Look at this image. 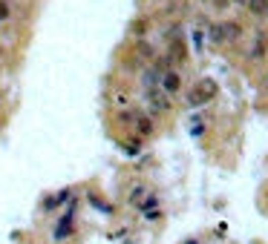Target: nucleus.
I'll list each match as a JSON object with an SVG mask.
<instances>
[{
	"label": "nucleus",
	"instance_id": "1",
	"mask_svg": "<svg viewBox=\"0 0 268 244\" xmlns=\"http://www.w3.org/2000/svg\"><path fill=\"white\" fill-rule=\"evenodd\" d=\"M216 92H219V89H216V80L202 78L196 87L188 92V104H190V106H202V104H208V101H214Z\"/></svg>",
	"mask_w": 268,
	"mask_h": 244
},
{
	"label": "nucleus",
	"instance_id": "2",
	"mask_svg": "<svg viewBox=\"0 0 268 244\" xmlns=\"http://www.w3.org/2000/svg\"><path fill=\"white\" fill-rule=\"evenodd\" d=\"M147 104H150L153 112H168L170 106H173L170 104V95L161 87H150L147 89Z\"/></svg>",
	"mask_w": 268,
	"mask_h": 244
},
{
	"label": "nucleus",
	"instance_id": "3",
	"mask_svg": "<svg viewBox=\"0 0 268 244\" xmlns=\"http://www.w3.org/2000/svg\"><path fill=\"white\" fill-rule=\"evenodd\" d=\"M159 87L168 92V95H176V92H182V75H179L176 69H164L159 78Z\"/></svg>",
	"mask_w": 268,
	"mask_h": 244
},
{
	"label": "nucleus",
	"instance_id": "4",
	"mask_svg": "<svg viewBox=\"0 0 268 244\" xmlns=\"http://www.w3.org/2000/svg\"><path fill=\"white\" fill-rule=\"evenodd\" d=\"M265 52H268V40H265V35H262V32H257V35H254V40H251V46H248V61L259 63L262 58H265Z\"/></svg>",
	"mask_w": 268,
	"mask_h": 244
},
{
	"label": "nucleus",
	"instance_id": "5",
	"mask_svg": "<svg viewBox=\"0 0 268 244\" xmlns=\"http://www.w3.org/2000/svg\"><path fill=\"white\" fill-rule=\"evenodd\" d=\"M222 29H225V44H237L242 35H245V29H242L240 20H222Z\"/></svg>",
	"mask_w": 268,
	"mask_h": 244
},
{
	"label": "nucleus",
	"instance_id": "6",
	"mask_svg": "<svg viewBox=\"0 0 268 244\" xmlns=\"http://www.w3.org/2000/svg\"><path fill=\"white\" fill-rule=\"evenodd\" d=\"M245 12L254 18H268V0H245Z\"/></svg>",
	"mask_w": 268,
	"mask_h": 244
},
{
	"label": "nucleus",
	"instance_id": "7",
	"mask_svg": "<svg viewBox=\"0 0 268 244\" xmlns=\"http://www.w3.org/2000/svg\"><path fill=\"white\" fill-rule=\"evenodd\" d=\"M208 40H211L214 46H222V44H225V29H222V20H219V23H211V26H208Z\"/></svg>",
	"mask_w": 268,
	"mask_h": 244
},
{
	"label": "nucleus",
	"instance_id": "8",
	"mask_svg": "<svg viewBox=\"0 0 268 244\" xmlns=\"http://www.w3.org/2000/svg\"><path fill=\"white\" fill-rule=\"evenodd\" d=\"M136 130H139V135L142 138H147V135H153V118H147V115H136Z\"/></svg>",
	"mask_w": 268,
	"mask_h": 244
},
{
	"label": "nucleus",
	"instance_id": "9",
	"mask_svg": "<svg viewBox=\"0 0 268 244\" xmlns=\"http://www.w3.org/2000/svg\"><path fill=\"white\" fill-rule=\"evenodd\" d=\"M159 78H161V72L156 69V66H150V69H144V75H142V84H144V89L159 87Z\"/></svg>",
	"mask_w": 268,
	"mask_h": 244
},
{
	"label": "nucleus",
	"instance_id": "10",
	"mask_svg": "<svg viewBox=\"0 0 268 244\" xmlns=\"http://www.w3.org/2000/svg\"><path fill=\"white\" fill-rule=\"evenodd\" d=\"M144 195H147V190H144V187H133V192H130V198H127V201H130L133 207H139Z\"/></svg>",
	"mask_w": 268,
	"mask_h": 244
},
{
	"label": "nucleus",
	"instance_id": "11",
	"mask_svg": "<svg viewBox=\"0 0 268 244\" xmlns=\"http://www.w3.org/2000/svg\"><path fill=\"white\" fill-rule=\"evenodd\" d=\"M156 204H159V198H156V195H144L142 204H139V210H142V213H147V210H156Z\"/></svg>",
	"mask_w": 268,
	"mask_h": 244
},
{
	"label": "nucleus",
	"instance_id": "12",
	"mask_svg": "<svg viewBox=\"0 0 268 244\" xmlns=\"http://www.w3.org/2000/svg\"><path fill=\"white\" fill-rule=\"evenodd\" d=\"M6 18H9V3L0 0V20H6Z\"/></svg>",
	"mask_w": 268,
	"mask_h": 244
},
{
	"label": "nucleus",
	"instance_id": "13",
	"mask_svg": "<svg viewBox=\"0 0 268 244\" xmlns=\"http://www.w3.org/2000/svg\"><path fill=\"white\" fill-rule=\"evenodd\" d=\"M139 52H142L144 58H153V49H150L147 44H139Z\"/></svg>",
	"mask_w": 268,
	"mask_h": 244
},
{
	"label": "nucleus",
	"instance_id": "14",
	"mask_svg": "<svg viewBox=\"0 0 268 244\" xmlns=\"http://www.w3.org/2000/svg\"><path fill=\"white\" fill-rule=\"evenodd\" d=\"M136 152H139V141H130L127 144V155H136Z\"/></svg>",
	"mask_w": 268,
	"mask_h": 244
},
{
	"label": "nucleus",
	"instance_id": "15",
	"mask_svg": "<svg viewBox=\"0 0 268 244\" xmlns=\"http://www.w3.org/2000/svg\"><path fill=\"white\" fill-rule=\"evenodd\" d=\"M214 6L222 12V9H228V6H231V0H214Z\"/></svg>",
	"mask_w": 268,
	"mask_h": 244
},
{
	"label": "nucleus",
	"instance_id": "16",
	"mask_svg": "<svg viewBox=\"0 0 268 244\" xmlns=\"http://www.w3.org/2000/svg\"><path fill=\"white\" fill-rule=\"evenodd\" d=\"M231 3H237V6H245V0H231Z\"/></svg>",
	"mask_w": 268,
	"mask_h": 244
},
{
	"label": "nucleus",
	"instance_id": "17",
	"mask_svg": "<svg viewBox=\"0 0 268 244\" xmlns=\"http://www.w3.org/2000/svg\"><path fill=\"white\" fill-rule=\"evenodd\" d=\"M185 244H199V241H196V238H190V241H185Z\"/></svg>",
	"mask_w": 268,
	"mask_h": 244
},
{
	"label": "nucleus",
	"instance_id": "18",
	"mask_svg": "<svg viewBox=\"0 0 268 244\" xmlns=\"http://www.w3.org/2000/svg\"><path fill=\"white\" fill-rule=\"evenodd\" d=\"M0 58H3V49H0Z\"/></svg>",
	"mask_w": 268,
	"mask_h": 244
}]
</instances>
